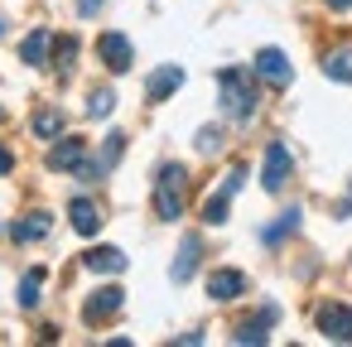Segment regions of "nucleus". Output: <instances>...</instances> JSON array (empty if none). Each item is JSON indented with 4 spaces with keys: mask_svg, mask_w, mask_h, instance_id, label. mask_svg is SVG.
I'll return each instance as SVG.
<instances>
[{
    "mask_svg": "<svg viewBox=\"0 0 352 347\" xmlns=\"http://www.w3.org/2000/svg\"><path fill=\"white\" fill-rule=\"evenodd\" d=\"M184 203H188V169L184 164H160V174H155V217L179 222Z\"/></svg>",
    "mask_w": 352,
    "mask_h": 347,
    "instance_id": "f03ea898",
    "label": "nucleus"
},
{
    "mask_svg": "<svg viewBox=\"0 0 352 347\" xmlns=\"http://www.w3.org/2000/svg\"><path fill=\"white\" fill-rule=\"evenodd\" d=\"M111 107H116V92H111V87H97V92L87 97V116H92V121H107Z\"/></svg>",
    "mask_w": 352,
    "mask_h": 347,
    "instance_id": "4be33fe9",
    "label": "nucleus"
},
{
    "mask_svg": "<svg viewBox=\"0 0 352 347\" xmlns=\"http://www.w3.org/2000/svg\"><path fill=\"white\" fill-rule=\"evenodd\" d=\"M323 78H333V82H352V49H347V44L323 54Z\"/></svg>",
    "mask_w": 352,
    "mask_h": 347,
    "instance_id": "6ab92c4d",
    "label": "nucleus"
},
{
    "mask_svg": "<svg viewBox=\"0 0 352 347\" xmlns=\"http://www.w3.org/2000/svg\"><path fill=\"white\" fill-rule=\"evenodd\" d=\"M217 97H222V116L236 121V126H246L256 116V102H261L256 73L251 68H222L217 73Z\"/></svg>",
    "mask_w": 352,
    "mask_h": 347,
    "instance_id": "f257e3e1",
    "label": "nucleus"
},
{
    "mask_svg": "<svg viewBox=\"0 0 352 347\" xmlns=\"http://www.w3.org/2000/svg\"><path fill=\"white\" fill-rule=\"evenodd\" d=\"M68 217H73V232H78V236H97L102 222H107L92 198H73V203H68Z\"/></svg>",
    "mask_w": 352,
    "mask_h": 347,
    "instance_id": "f8f14e48",
    "label": "nucleus"
},
{
    "mask_svg": "<svg viewBox=\"0 0 352 347\" xmlns=\"http://www.w3.org/2000/svg\"><path fill=\"white\" fill-rule=\"evenodd\" d=\"M34 135L39 140H54V135H63V111H54V107H44V111H34Z\"/></svg>",
    "mask_w": 352,
    "mask_h": 347,
    "instance_id": "412c9836",
    "label": "nucleus"
},
{
    "mask_svg": "<svg viewBox=\"0 0 352 347\" xmlns=\"http://www.w3.org/2000/svg\"><path fill=\"white\" fill-rule=\"evenodd\" d=\"M227 203H232V198L217 188V193L203 203V222H208V227H222V222H227Z\"/></svg>",
    "mask_w": 352,
    "mask_h": 347,
    "instance_id": "5701e85b",
    "label": "nucleus"
},
{
    "mask_svg": "<svg viewBox=\"0 0 352 347\" xmlns=\"http://www.w3.org/2000/svg\"><path fill=\"white\" fill-rule=\"evenodd\" d=\"M251 73H256L261 82H270V87H289V78H294V68H289V58H285L280 49H261L256 63H251Z\"/></svg>",
    "mask_w": 352,
    "mask_h": 347,
    "instance_id": "0eeeda50",
    "label": "nucleus"
},
{
    "mask_svg": "<svg viewBox=\"0 0 352 347\" xmlns=\"http://www.w3.org/2000/svg\"><path fill=\"white\" fill-rule=\"evenodd\" d=\"M97 58L107 63V73H131V63H135V49H131V39H126V34L107 30V34L97 39Z\"/></svg>",
    "mask_w": 352,
    "mask_h": 347,
    "instance_id": "423d86ee",
    "label": "nucleus"
},
{
    "mask_svg": "<svg viewBox=\"0 0 352 347\" xmlns=\"http://www.w3.org/2000/svg\"><path fill=\"white\" fill-rule=\"evenodd\" d=\"M328 10H352V0H323Z\"/></svg>",
    "mask_w": 352,
    "mask_h": 347,
    "instance_id": "c85d7f7f",
    "label": "nucleus"
},
{
    "mask_svg": "<svg viewBox=\"0 0 352 347\" xmlns=\"http://www.w3.org/2000/svg\"><path fill=\"white\" fill-rule=\"evenodd\" d=\"M299 217H304L299 208H285V212H280V222H270V227L261 232V241H265V246H280L285 236H294V232H299Z\"/></svg>",
    "mask_w": 352,
    "mask_h": 347,
    "instance_id": "a211bd4d",
    "label": "nucleus"
},
{
    "mask_svg": "<svg viewBox=\"0 0 352 347\" xmlns=\"http://www.w3.org/2000/svg\"><path fill=\"white\" fill-rule=\"evenodd\" d=\"M241 183H246V169L236 164V169H232V174L222 179V193H227V198H236V193H241Z\"/></svg>",
    "mask_w": 352,
    "mask_h": 347,
    "instance_id": "a878e982",
    "label": "nucleus"
},
{
    "mask_svg": "<svg viewBox=\"0 0 352 347\" xmlns=\"http://www.w3.org/2000/svg\"><path fill=\"white\" fill-rule=\"evenodd\" d=\"M82 265L97 270V275H121V270H126V251H121V246H92V251L82 256Z\"/></svg>",
    "mask_w": 352,
    "mask_h": 347,
    "instance_id": "4468645a",
    "label": "nucleus"
},
{
    "mask_svg": "<svg viewBox=\"0 0 352 347\" xmlns=\"http://www.w3.org/2000/svg\"><path fill=\"white\" fill-rule=\"evenodd\" d=\"M102 5H107V0H78V15H82V20H92Z\"/></svg>",
    "mask_w": 352,
    "mask_h": 347,
    "instance_id": "bb28decb",
    "label": "nucleus"
},
{
    "mask_svg": "<svg viewBox=\"0 0 352 347\" xmlns=\"http://www.w3.org/2000/svg\"><path fill=\"white\" fill-rule=\"evenodd\" d=\"M232 342H251V347H261V342H270V333H265V323L256 318V323H236Z\"/></svg>",
    "mask_w": 352,
    "mask_h": 347,
    "instance_id": "b1692460",
    "label": "nucleus"
},
{
    "mask_svg": "<svg viewBox=\"0 0 352 347\" xmlns=\"http://www.w3.org/2000/svg\"><path fill=\"white\" fill-rule=\"evenodd\" d=\"M318 333L328 342H352V309L347 304H318Z\"/></svg>",
    "mask_w": 352,
    "mask_h": 347,
    "instance_id": "6e6552de",
    "label": "nucleus"
},
{
    "mask_svg": "<svg viewBox=\"0 0 352 347\" xmlns=\"http://www.w3.org/2000/svg\"><path fill=\"white\" fill-rule=\"evenodd\" d=\"M179 87H184V68H179V63H164V68H155V73H150L145 97H150V102H169Z\"/></svg>",
    "mask_w": 352,
    "mask_h": 347,
    "instance_id": "9d476101",
    "label": "nucleus"
},
{
    "mask_svg": "<svg viewBox=\"0 0 352 347\" xmlns=\"http://www.w3.org/2000/svg\"><path fill=\"white\" fill-rule=\"evenodd\" d=\"M126 309V289L121 284H102V289H92L87 294V304H82V323H107V318H116Z\"/></svg>",
    "mask_w": 352,
    "mask_h": 347,
    "instance_id": "20e7f679",
    "label": "nucleus"
},
{
    "mask_svg": "<svg viewBox=\"0 0 352 347\" xmlns=\"http://www.w3.org/2000/svg\"><path fill=\"white\" fill-rule=\"evenodd\" d=\"M198 260H203V241H198V236H184V241H179V260L169 265V280H174V284H188L193 270H198Z\"/></svg>",
    "mask_w": 352,
    "mask_h": 347,
    "instance_id": "ddd939ff",
    "label": "nucleus"
},
{
    "mask_svg": "<svg viewBox=\"0 0 352 347\" xmlns=\"http://www.w3.org/2000/svg\"><path fill=\"white\" fill-rule=\"evenodd\" d=\"M49 63H54V68H58V78L68 82V78H73V68H78V39H73V34H58V39H54V49H49Z\"/></svg>",
    "mask_w": 352,
    "mask_h": 347,
    "instance_id": "2eb2a0df",
    "label": "nucleus"
},
{
    "mask_svg": "<svg viewBox=\"0 0 352 347\" xmlns=\"http://www.w3.org/2000/svg\"><path fill=\"white\" fill-rule=\"evenodd\" d=\"M121 155H126V135H121V131H111V135L102 140V155H97V159H92V155H82V164H78L73 174H78L82 183H102V179L116 169V159H121Z\"/></svg>",
    "mask_w": 352,
    "mask_h": 347,
    "instance_id": "7ed1b4c3",
    "label": "nucleus"
},
{
    "mask_svg": "<svg viewBox=\"0 0 352 347\" xmlns=\"http://www.w3.org/2000/svg\"><path fill=\"white\" fill-rule=\"evenodd\" d=\"M82 155H87V140H78V135H63V140L49 150V159H44V164H49L54 174H68V169H78V164H82Z\"/></svg>",
    "mask_w": 352,
    "mask_h": 347,
    "instance_id": "9b49d317",
    "label": "nucleus"
},
{
    "mask_svg": "<svg viewBox=\"0 0 352 347\" xmlns=\"http://www.w3.org/2000/svg\"><path fill=\"white\" fill-rule=\"evenodd\" d=\"M0 39H6V20H0Z\"/></svg>",
    "mask_w": 352,
    "mask_h": 347,
    "instance_id": "c756f323",
    "label": "nucleus"
},
{
    "mask_svg": "<svg viewBox=\"0 0 352 347\" xmlns=\"http://www.w3.org/2000/svg\"><path fill=\"white\" fill-rule=\"evenodd\" d=\"M208 294H212L217 304H232V299H241V294H246V275H241V270H232V265H222V270H212V275H208Z\"/></svg>",
    "mask_w": 352,
    "mask_h": 347,
    "instance_id": "1a4fd4ad",
    "label": "nucleus"
},
{
    "mask_svg": "<svg viewBox=\"0 0 352 347\" xmlns=\"http://www.w3.org/2000/svg\"><path fill=\"white\" fill-rule=\"evenodd\" d=\"M289 169H294L289 150H285L280 140H270V145H265V164H261V188H265V193H285Z\"/></svg>",
    "mask_w": 352,
    "mask_h": 347,
    "instance_id": "39448f33",
    "label": "nucleus"
},
{
    "mask_svg": "<svg viewBox=\"0 0 352 347\" xmlns=\"http://www.w3.org/2000/svg\"><path fill=\"white\" fill-rule=\"evenodd\" d=\"M44 280H49V270L44 265H34V270H25V280H20V309H34L39 304V289H44Z\"/></svg>",
    "mask_w": 352,
    "mask_h": 347,
    "instance_id": "aec40b11",
    "label": "nucleus"
},
{
    "mask_svg": "<svg viewBox=\"0 0 352 347\" xmlns=\"http://www.w3.org/2000/svg\"><path fill=\"white\" fill-rule=\"evenodd\" d=\"M10 169H15V155H10L6 145H0V174H10Z\"/></svg>",
    "mask_w": 352,
    "mask_h": 347,
    "instance_id": "cd10ccee",
    "label": "nucleus"
},
{
    "mask_svg": "<svg viewBox=\"0 0 352 347\" xmlns=\"http://www.w3.org/2000/svg\"><path fill=\"white\" fill-rule=\"evenodd\" d=\"M49 49H54V34H49V30H34V34L20 44V63L44 68V63H49Z\"/></svg>",
    "mask_w": 352,
    "mask_h": 347,
    "instance_id": "dca6fc26",
    "label": "nucleus"
},
{
    "mask_svg": "<svg viewBox=\"0 0 352 347\" xmlns=\"http://www.w3.org/2000/svg\"><path fill=\"white\" fill-rule=\"evenodd\" d=\"M49 227H54V217H49V212H30V217H20V222L10 227V236L25 246V241H39V236H49Z\"/></svg>",
    "mask_w": 352,
    "mask_h": 347,
    "instance_id": "f3484780",
    "label": "nucleus"
},
{
    "mask_svg": "<svg viewBox=\"0 0 352 347\" xmlns=\"http://www.w3.org/2000/svg\"><path fill=\"white\" fill-rule=\"evenodd\" d=\"M193 145H198V155H217V150H222V131H217V126H203V131L193 135Z\"/></svg>",
    "mask_w": 352,
    "mask_h": 347,
    "instance_id": "393cba45",
    "label": "nucleus"
}]
</instances>
